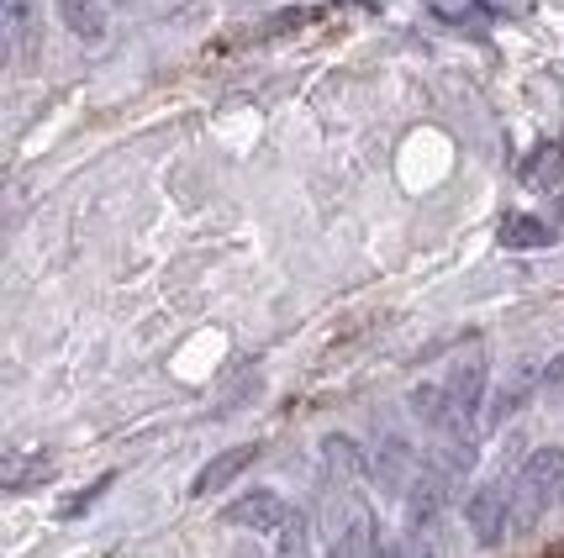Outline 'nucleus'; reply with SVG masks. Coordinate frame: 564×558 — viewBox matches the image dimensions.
<instances>
[{
	"mask_svg": "<svg viewBox=\"0 0 564 558\" xmlns=\"http://www.w3.org/2000/svg\"><path fill=\"white\" fill-rule=\"evenodd\" d=\"M111 6H132V0H111Z\"/></svg>",
	"mask_w": 564,
	"mask_h": 558,
	"instance_id": "aec40b11",
	"label": "nucleus"
},
{
	"mask_svg": "<svg viewBox=\"0 0 564 558\" xmlns=\"http://www.w3.org/2000/svg\"><path fill=\"white\" fill-rule=\"evenodd\" d=\"M259 453H264L259 442H238V448H221L217 459L200 463V474L191 480V495H217V490H227L232 480H238V474H243V469H253V463H259Z\"/></svg>",
	"mask_w": 564,
	"mask_h": 558,
	"instance_id": "6e6552de",
	"label": "nucleus"
},
{
	"mask_svg": "<svg viewBox=\"0 0 564 558\" xmlns=\"http://www.w3.org/2000/svg\"><path fill=\"white\" fill-rule=\"evenodd\" d=\"M539 390H543V364H539V359H517V364H512V374H507V380L496 385V395H491V412H486V422H491V427H501V422H507V416H517V412H522V406H528V401H533Z\"/></svg>",
	"mask_w": 564,
	"mask_h": 558,
	"instance_id": "0eeeda50",
	"label": "nucleus"
},
{
	"mask_svg": "<svg viewBox=\"0 0 564 558\" xmlns=\"http://www.w3.org/2000/svg\"><path fill=\"white\" fill-rule=\"evenodd\" d=\"M554 243V227L539 217H507L501 221V248H549Z\"/></svg>",
	"mask_w": 564,
	"mask_h": 558,
	"instance_id": "4468645a",
	"label": "nucleus"
},
{
	"mask_svg": "<svg viewBox=\"0 0 564 558\" xmlns=\"http://www.w3.org/2000/svg\"><path fill=\"white\" fill-rule=\"evenodd\" d=\"M417 448L406 442L401 433H386L380 437V448H375V459H369V480L380 485V495H406L412 480H417Z\"/></svg>",
	"mask_w": 564,
	"mask_h": 558,
	"instance_id": "423d86ee",
	"label": "nucleus"
},
{
	"mask_svg": "<svg viewBox=\"0 0 564 558\" xmlns=\"http://www.w3.org/2000/svg\"><path fill=\"white\" fill-rule=\"evenodd\" d=\"M443 395H448V427H443L438 437H465V442H475L486 395H491V364H486L480 348H469L465 359H454L448 380H443Z\"/></svg>",
	"mask_w": 564,
	"mask_h": 558,
	"instance_id": "7ed1b4c3",
	"label": "nucleus"
},
{
	"mask_svg": "<svg viewBox=\"0 0 564 558\" xmlns=\"http://www.w3.org/2000/svg\"><path fill=\"white\" fill-rule=\"evenodd\" d=\"M274 558H312V527H306V516H301V511L285 522V533H280V554Z\"/></svg>",
	"mask_w": 564,
	"mask_h": 558,
	"instance_id": "dca6fc26",
	"label": "nucleus"
},
{
	"mask_svg": "<svg viewBox=\"0 0 564 558\" xmlns=\"http://www.w3.org/2000/svg\"><path fill=\"white\" fill-rule=\"evenodd\" d=\"M322 543H327V558H375V548H380V527H375V511H369V501L354 485H333V490H327Z\"/></svg>",
	"mask_w": 564,
	"mask_h": 558,
	"instance_id": "f03ea898",
	"label": "nucleus"
},
{
	"mask_svg": "<svg viewBox=\"0 0 564 558\" xmlns=\"http://www.w3.org/2000/svg\"><path fill=\"white\" fill-rule=\"evenodd\" d=\"M0 26H6L11 53H22L37 32V0H0Z\"/></svg>",
	"mask_w": 564,
	"mask_h": 558,
	"instance_id": "9b49d317",
	"label": "nucleus"
},
{
	"mask_svg": "<svg viewBox=\"0 0 564 558\" xmlns=\"http://www.w3.org/2000/svg\"><path fill=\"white\" fill-rule=\"evenodd\" d=\"M406 406H412V416H417L427 433H443V427H448V395H443V385H433V380L412 385Z\"/></svg>",
	"mask_w": 564,
	"mask_h": 558,
	"instance_id": "f8f14e48",
	"label": "nucleus"
},
{
	"mask_svg": "<svg viewBox=\"0 0 564 558\" xmlns=\"http://www.w3.org/2000/svg\"><path fill=\"white\" fill-rule=\"evenodd\" d=\"M543 390H564V353H554V359L543 364Z\"/></svg>",
	"mask_w": 564,
	"mask_h": 558,
	"instance_id": "a211bd4d",
	"label": "nucleus"
},
{
	"mask_svg": "<svg viewBox=\"0 0 564 558\" xmlns=\"http://www.w3.org/2000/svg\"><path fill=\"white\" fill-rule=\"evenodd\" d=\"M465 527L480 548H501V543L512 537V485H507V480H486V485L469 490Z\"/></svg>",
	"mask_w": 564,
	"mask_h": 558,
	"instance_id": "20e7f679",
	"label": "nucleus"
},
{
	"mask_svg": "<svg viewBox=\"0 0 564 558\" xmlns=\"http://www.w3.org/2000/svg\"><path fill=\"white\" fill-rule=\"evenodd\" d=\"M53 11L69 26L74 43H85V48L106 43V0H53Z\"/></svg>",
	"mask_w": 564,
	"mask_h": 558,
	"instance_id": "1a4fd4ad",
	"label": "nucleus"
},
{
	"mask_svg": "<svg viewBox=\"0 0 564 558\" xmlns=\"http://www.w3.org/2000/svg\"><path fill=\"white\" fill-rule=\"evenodd\" d=\"M564 179V143H543L528 164H522V185H533V190H543V185H560Z\"/></svg>",
	"mask_w": 564,
	"mask_h": 558,
	"instance_id": "ddd939ff",
	"label": "nucleus"
},
{
	"mask_svg": "<svg viewBox=\"0 0 564 558\" xmlns=\"http://www.w3.org/2000/svg\"><path fill=\"white\" fill-rule=\"evenodd\" d=\"M106 485H111V474H100V480H96L90 490H85V495H74V501H64V506H58V516H64V522H69V516H79V511L90 506V501H96V495H100Z\"/></svg>",
	"mask_w": 564,
	"mask_h": 558,
	"instance_id": "f3484780",
	"label": "nucleus"
},
{
	"mask_svg": "<svg viewBox=\"0 0 564 558\" xmlns=\"http://www.w3.org/2000/svg\"><path fill=\"white\" fill-rule=\"evenodd\" d=\"M564 506V448H533L512 480V533H533L539 516Z\"/></svg>",
	"mask_w": 564,
	"mask_h": 558,
	"instance_id": "f257e3e1",
	"label": "nucleus"
},
{
	"mask_svg": "<svg viewBox=\"0 0 564 558\" xmlns=\"http://www.w3.org/2000/svg\"><path fill=\"white\" fill-rule=\"evenodd\" d=\"M322 463H327V474H333V485H359V480H365V474H369L365 448H359L354 437H344V433L322 437Z\"/></svg>",
	"mask_w": 564,
	"mask_h": 558,
	"instance_id": "9d476101",
	"label": "nucleus"
},
{
	"mask_svg": "<svg viewBox=\"0 0 564 558\" xmlns=\"http://www.w3.org/2000/svg\"><path fill=\"white\" fill-rule=\"evenodd\" d=\"M53 459L48 453H32V459H11L6 463V490H26L32 480H48Z\"/></svg>",
	"mask_w": 564,
	"mask_h": 558,
	"instance_id": "2eb2a0df",
	"label": "nucleus"
},
{
	"mask_svg": "<svg viewBox=\"0 0 564 558\" xmlns=\"http://www.w3.org/2000/svg\"><path fill=\"white\" fill-rule=\"evenodd\" d=\"M295 516V506L280 495V490H243L238 501L221 506V522L227 527H243V533H285V522Z\"/></svg>",
	"mask_w": 564,
	"mask_h": 558,
	"instance_id": "39448f33",
	"label": "nucleus"
},
{
	"mask_svg": "<svg viewBox=\"0 0 564 558\" xmlns=\"http://www.w3.org/2000/svg\"><path fill=\"white\" fill-rule=\"evenodd\" d=\"M375 558H412V554H406V548H401L395 537H380V548H375Z\"/></svg>",
	"mask_w": 564,
	"mask_h": 558,
	"instance_id": "6ab92c4d",
	"label": "nucleus"
}]
</instances>
